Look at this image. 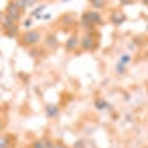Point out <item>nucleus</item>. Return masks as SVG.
<instances>
[{"label":"nucleus","instance_id":"nucleus-1","mask_svg":"<svg viewBox=\"0 0 148 148\" xmlns=\"http://www.w3.org/2000/svg\"><path fill=\"white\" fill-rule=\"evenodd\" d=\"M42 39V34L40 31H37V30H30L27 33H24L21 36V43L22 45H25V46H34L40 42Z\"/></svg>","mask_w":148,"mask_h":148},{"label":"nucleus","instance_id":"nucleus-2","mask_svg":"<svg viewBox=\"0 0 148 148\" xmlns=\"http://www.w3.org/2000/svg\"><path fill=\"white\" fill-rule=\"evenodd\" d=\"M5 15L8 18H10L14 22H16L19 18H21V9L15 5V2H10L6 8V12H5Z\"/></svg>","mask_w":148,"mask_h":148},{"label":"nucleus","instance_id":"nucleus-3","mask_svg":"<svg viewBox=\"0 0 148 148\" xmlns=\"http://www.w3.org/2000/svg\"><path fill=\"white\" fill-rule=\"evenodd\" d=\"M79 45L82 46L83 51H92V49H95V46H96L93 36H90V34L83 36L82 39H80V43H79Z\"/></svg>","mask_w":148,"mask_h":148},{"label":"nucleus","instance_id":"nucleus-4","mask_svg":"<svg viewBox=\"0 0 148 148\" xmlns=\"http://www.w3.org/2000/svg\"><path fill=\"white\" fill-rule=\"evenodd\" d=\"M130 61H132V58H130L129 55H121V58L119 59V62H117V65H116V71H117L119 74H123V73H125V70H126V67L129 65Z\"/></svg>","mask_w":148,"mask_h":148},{"label":"nucleus","instance_id":"nucleus-5","mask_svg":"<svg viewBox=\"0 0 148 148\" xmlns=\"http://www.w3.org/2000/svg\"><path fill=\"white\" fill-rule=\"evenodd\" d=\"M84 16L88 18V19L93 24V25H99V24L102 22V16H101V14H99V12H96V10H89V12H86Z\"/></svg>","mask_w":148,"mask_h":148},{"label":"nucleus","instance_id":"nucleus-6","mask_svg":"<svg viewBox=\"0 0 148 148\" xmlns=\"http://www.w3.org/2000/svg\"><path fill=\"white\" fill-rule=\"evenodd\" d=\"M110 19H111V22H113L114 25H120V24L125 22L126 16H125V14H123V12L116 10V12H113V14L110 15Z\"/></svg>","mask_w":148,"mask_h":148},{"label":"nucleus","instance_id":"nucleus-7","mask_svg":"<svg viewBox=\"0 0 148 148\" xmlns=\"http://www.w3.org/2000/svg\"><path fill=\"white\" fill-rule=\"evenodd\" d=\"M79 43H80V40L77 39V37L76 36H71L70 39L65 42V49H67V51H76Z\"/></svg>","mask_w":148,"mask_h":148},{"label":"nucleus","instance_id":"nucleus-8","mask_svg":"<svg viewBox=\"0 0 148 148\" xmlns=\"http://www.w3.org/2000/svg\"><path fill=\"white\" fill-rule=\"evenodd\" d=\"M58 114H59V107H58V105H55V104L46 105V116H47L49 119H53V117H56Z\"/></svg>","mask_w":148,"mask_h":148},{"label":"nucleus","instance_id":"nucleus-9","mask_svg":"<svg viewBox=\"0 0 148 148\" xmlns=\"http://www.w3.org/2000/svg\"><path fill=\"white\" fill-rule=\"evenodd\" d=\"M5 33H6L8 37H16L18 36V27H16V24H15V25H12V27H9V28H5Z\"/></svg>","mask_w":148,"mask_h":148},{"label":"nucleus","instance_id":"nucleus-10","mask_svg":"<svg viewBox=\"0 0 148 148\" xmlns=\"http://www.w3.org/2000/svg\"><path fill=\"white\" fill-rule=\"evenodd\" d=\"M45 43H46L47 47H55L56 43H58V40H56V37H55V36H47V37H46V40H45Z\"/></svg>","mask_w":148,"mask_h":148},{"label":"nucleus","instance_id":"nucleus-11","mask_svg":"<svg viewBox=\"0 0 148 148\" xmlns=\"http://www.w3.org/2000/svg\"><path fill=\"white\" fill-rule=\"evenodd\" d=\"M105 2L107 0H90V5L93 9H102L105 6Z\"/></svg>","mask_w":148,"mask_h":148},{"label":"nucleus","instance_id":"nucleus-12","mask_svg":"<svg viewBox=\"0 0 148 148\" xmlns=\"http://www.w3.org/2000/svg\"><path fill=\"white\" fill-rule=\"evenodd\" d=\"M95 105L98 107V110H107V108H110V105H108L107 101H104V99H98V101L95 102Z\"/></svg>","mask_w":148,"mask_h":148},{"label":"nucleus","instance_id":"nucleus-13","mask_svg":"<svg viewBox=\"0 0 148 148\" xmlns=\"http://www.w3.org/2000/svg\"><path fill=\"white\" fill-rule=\"evenodd\" d=\"M8 145H9V139L3 135H0V148H8Z\"/></svg>","mask_w":148,"mask_h":148},{"label":"nucleus","instance_id":"nucleus-14","mask_svg":"<svg viewBox=\"0 0 148 148\" xmlns=\"http://www.w3.org/2000/svg\"><path fill=\"white\" fill-rule=\"evenodd\" d=\"M14 2H15V5L22 10V9H27V2H25V0H14Z\"/></svg>","mask_w":148,"mask_h":148},{"label":"nucleus","instance_id":"nucleus-15","mask_svg":"<svg viewBox=\"0 0 148 148\" xmlns=\"http://www.w3.org/2000/svg\"><path fill=\"white\" fill-rule=\"evenodd\" d=\"M33 148H45L43 141H42V139H40V141H36V142L33 144Z\"/></svg>","mask_w":148,"mask_h":148},{"label":"nucleus","instance_id":"nucleus-16","mask_svg":"<svg viewBox=\"0 0 148 148\" xmlns=\"http://www.w3.org/2000/svg\"><path fill=\"white\" fill-rule=\"evenodd\" d=\"M52 148H68L67 145H64L62 142H55L53 145H52Z\"/></svg>","mask_w":148,"mask_h":148},{"label":"nucleus","instance_id":"nucleus-17","mask_svg":"<svg viewBox=\"0 0 148 148\" xmlns=\"http://www.w3.org/2000/svg\"><path fill=\"white\" fill-rule=\"evenodd\" d=\"M25 2H27V8H30V6H34L39 0H25Z\"/></svg>","mask_w":148,"mask_h":148},{"label":"nucleus","instance_id":"nucleus-18","mask_svg":"<svg viewBox=\"0 0 148 148\" xmlns=\"http://www.w3.org/2000/svg\"><path fill=\"white\" fill-rule=\"evenodd\" d=\"M120 2H121L123 6H127V5H132L133 3V0H120Z\"/></svg>","mask_w":148,"mask_h":148},{"label":"nucleus","instance_id":"nucleus-19","mask_svg":"<svg viewBox=\"0 0 148 148\" xmlns=\"http://www.w3.org/2000/svg\"><path fill=\"white\" fill-rule=\"evenodd\" d=\"M76 148H84V142H82V141H79V142L76 144Z\"/></svg>","mask_w":148,"mask_h":148},{"label":"nucleus","instance_id":"nucleus-20","mask_svg":"<svg viewBox=\"0 0 148 148\" xmlns=\"http://www.w3.org/2000/svg\"><path fill=\"white\" fill-rule=\"evenodd\" d=\"M42 19H51V15H49V14H45V15H42Z\"/></svg>","mask_w":148,"mask_h":148},{"label":"nucleus","instance_id":"nucleus-21","mask_svg":"<svg viewBox=\"0 0 148 148\" xmlns=\"http://www.w3.org/2000/svg\"><path fill=\"white\" fill-rule=\"evenodd\" d=\"M3 18H5V12H2V10H0V24H2Z\"/></svg>","mask_w":148,"mask_h":148},{"label":"nucleus","instance_id":"nucleus-22","mask_svg":"<svg viewBox=\"0 0 148 148\" xmlns=\"http://www.w3.org/2000/svg\"><path fill=\"white\" fill-rule=\"evenodd\" d=\"M142 2H144L145 5H148V0H142Z\"/></svg>","mask_w":148,"mask_h":148},{"label":"nucleus","instance_id":"nucleus-23","mask_svg":"<svg viewBox=\"0 0 148 148\" xmlns=\"http://www.w3.org/2000/svg\"><path fill=\"white\" fill-rule=\"evenodd\" d=\"M0 127H2V125H0Z\"/></svg>","mask_w":148,"mask_h":148}]
</instances>
